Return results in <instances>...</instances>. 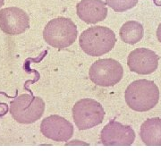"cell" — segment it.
Instances as JSON below:
<instances>
[{
  "instance_id": "1",
  "label": "cell",
  "mask_w": 161,
  "mask_h": 161,
  "mask_svg": "<svg viewBox=\"0 0 161 161\" xmlns=\"http://www.w3.org/2000/svg\"><path fill=\"white\" fill-rule=\"evenodd\" d=\"M130 108L138 112L152 109L159 100V90L154 81L138 80L132 81L125 92Z\"/></svg>"
},
{
  "instance_id": "2",
  "label": "cell",
  "mask_w": 161,
  "mask_h": 161,
  "mask_svg": "<svg viewBox=\"0 0 161 161\" xmlns=\"http://www.w3.org/2000/svg\"><path fill=\"white\" fill-rule=\"evenodd\" d=\"M115 41L114 31L104 26L91 27L85 30L79 38L80 48L92 57H99L111 51Z\"/></svg>"
},
{
  "instance_id": "3",
  "label": "cell",
  "mask_w": 161,
  "mask_h": 161,
  "mask_svg": "<svg viewBox=\"0 0 161 161\" xmlns=\"http://www.w3.org/2000/svg\"><path fill=\"white\" fill-rule=\"evenodd\" d=\"M77 27L69 18L58 17L47 23L43 31L44 40L56 48L71 46L77 39Z\"/></svg>"
},
{
  "instance_id": "4",
  "label": "cell",
  "mask_w": 161,
  "mask_h": 161,
  "mask_svg": "<svg viewBox=\"0 0 161 161\" xmlns=\"http://www.w3.org/2000/svg\"><path fill=\"white\" fill-rule=\"evenodd\" d=\"M45 110V102L40 97L22 94L10 103V113L20 124H32L38 121Z\"/></svg>"
},
{
  "instance_id": "5",
  "label": "cell",
  "mask_w": 161,
  "mask_h": 161,
  "mask_svg": "<svg viewBox=\"0 0 161 161\" xmlns=\"http://www.w3.org/2000/svg\"><path fill=\"white\" fill-rule=\"evenodd\" d=\"M105 110L101 104L92 98H82L73 108V118L79 130H87L102 123Z\"/></svg>"
},
{
  "instance_id": "6",
  "label": "cell",
  "mask_w": 161,
  "mask_h": 161,
  "mask_svg": "<svg viewBox=\"0 0 161 161\" xmlns=\"http://www.w3.org/2000/svg\"><path fill=\"white\" fill-rule=\"evenodd\" d=\"M123 67L115 59H99L92 64L89 76L92 82L101 87L117 84L123 78Z\"/></svg>"
},
{
  "instance_id": "7",
  "label": "cell",
  "mask_w": 161,
  "mask_h": 161,
  "mask_svg": "<svg viewBox=\"0 0 161 161\" xmlns=\"http://www.w3.org/2000/svg\"><path fill=\"white\" fill-rule=\"evenodd\" d=\"M29 27V16L23 9L13 6L0 10V29L6 34H22Z\"/></svg>"
},
{
  "instance_id": "8",
  "label": "cell",
  "mask_w": 161,
  "mask_h": 161,
  "mask_svg": "<svg viewBox=\"0 0 161 161\" xmlns=\"http://www.w3.org/2000/svg\"><path fill=\"white\" fill-rule=\"evenodd\" d=\"M100 140L105 146H130L135 140V132L131 126L113 120L102 129Z\"/></svg>"
},
{
  "instance_id": "9",
  "label": "cell",
  "mask_w": 161,
  "mask_h": 161,
  "mask_svg": "<svg viewBox=\"0 0 161 161\" xmlns=\"http://www.w3.org/2000/svg\"><path fill=\"white\" fill-rule=\"evenodd\" d=\"M40 132L55 142H66L74 134V127L69 121L60 115H50L41 122Z\"/></svg>"
},
{
  "instance_id": "10",
  "label": "cell",
  "mask_w": 161,
  "mask_h": 161,
  "mask_svg": "<svg viewBox=\"0 0 161 161\" xmlns=\"http://www.w3.org/2000/svg\"><path fill=\"white\" fill-rule=\"evenodd\" d=\"M159 57L155 52L147 48H137L130 53L127 64L131 71L139 75H150L154 73L158 64Z\"/></svg>"
},
{
  "instance_id": "11",
  "label": "cell",
  "mask_w": 161,
  "mask_h": 161,
  "mask_svg": "<svg viewBox=\"0 0 161 161\" xmlns=\"http://www.w3.org/2000/svg\"><path fill=\"white\" fill-rule=\"evenodd\" d=\"M77 15L86 23L104 21L108 15L107 5L101 0H81L76 6Z\"/></svg>"
},
{
  "instance_id": "12",
  "label": "cell",
  "mask_w": 161,
  "mask_h": 161,
  "mask_svg": "<svg viewBox=\"0 0 161 161\" xmlns=\"http://www.w3.org/2000/svg\"><path fill=\"white\" fill-rule=\"evenodd\" d=\"M140 136L148 146H161V118L154 117L145 121L141 126Z\"/></svg>"
},
{
  "instance_id": "13",
  "label": "cell",
  "mask_w": 161,
  "mask_h": 161,
  "mask_svg": "<svg viewBox=\"0 0 161 161\" xmlns=\"http://www.w3.org/2000/svg\"><path fill=\"white\" fill-rule=\"evenodd\" d=\"M144 30L142 25L135 21H129L123 24L120 30V37L127 44H136L142 39Z\"/></svg>"
},
{
  "instance_id": "14",
  "label": "cell",
  "mask_w": 161,
  "mask_h": 161,
  "mask_svg": "<svg viewBox=\"0 0 161 161\" xmlns=\"http://www.w3.org/2000/svg\"><path fill=\"white\" fill-rule=\"evenodd\" d=\"M106 3L115 12H125L137 5L138 0H106Z\"/></svg>"
},
{
  "instance_id": "15",
  "label": "cell",
  "mask_w": 161,
  "mask_h": 161,
  "mask_svg": "<svg viewBox=\"0 0 161 161\" xmlns=\"http://www.w3.org/2000/svg\"><path fill=\"white\" fill-rule=\"evenodd\" d=\"M157 37H158V40L161 43V23L159 24L158 28L157 30Z\"/></svg>"
},
{
  "instance_id": "16",
  "label": "cell",
  "mask_w": 161,
  "mask_h": 161,
  "mask_svg": "<svg viewBox=\"0 0 161 161\" xmlns=\"http://www.w3.org/2000/svg\"><path fill=\"white\" fill-rule=\"evenodd\" d=\"M4 4H5V0H0V8L4 6Z\"/></svg>"
}]
</instances>
